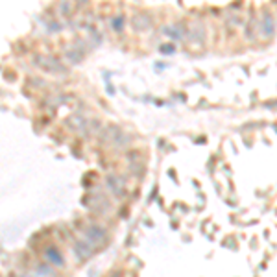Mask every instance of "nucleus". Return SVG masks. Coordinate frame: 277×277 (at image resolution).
<instances>
[{
  "label": "nucleus",
  "instance_id": "obj_2",
  "mask_svg": "<svg viewBox=\"0 0 277 277\" xmlns=\"http://www.w3.org/2000/svg\"><path fill=\"white\" fill-rule=\"evenodd\" d=\"M74 253H76L78 260H87L94 255V246L87 239L78 240V242H74Z\"/></svg>",
  "mask_w": 277,
  "mask_h": 277
},
{
  "label": "nucleus",
  "instance_id": "obj_4",
  "mask_svg": "<svg viewBox=\"0 0 277 277\" xmlns=\"http://www.w3.org/2000/svg\"><path fill=\"white\" fill-rule=\"evenodd\" d=\"M35 65L43 67L48 72H63L65 69L57 63V59L54 57H45V55H35Z\"/></svg>",
  "mask_w": 277,
  "mask_h": 277
},
{
  "label": "nucleus",
  "instance_id": "obj_13",
  "mask_svg": "<svg viewBox=\"0 0 277 277\" xmlns=\"http://www.w3.org/2000/svg\"><path fill=\"white\" fill-rule=\"evenodd\" d=\"M161 52L163 54H172L174 52V45H163L161 46Z\"/></svg>",
  "mask_w": 277,
  "mask_h": 277
},
{
  "label": "nucleus",
  "instance_id": "obj_3",
  "mask_svg": "<svg viewBox=\"0 0 277 277\" xmlns=\"http://www.w3.org/2000/svg\"><path fill=\"white\" fill-rule=\"evenodd\" d=\"M259 30H260L262 39H270V37H274V34H276V20H274V15H272V13H268L266 11V13L260 17Z\"/></svg>",
  "mask_w": 277,
  "mask_h": 277
},
{
  "label": "nucleus",
  "instance_id": "obj_6",
  "mask_svg": "<svg viewBox=\"0 0 277 277\" xmlns=\"http://www.w3.org/2000/svg\"><path fill=\"white\" fill-rule=\"evenodd\" d=\"M67 124H69V128H72L74 131H85V129H87V122H85V119L80 117V115H72V117H69Z\"/></svg>",
  "mask_w": 277,
  "mask_h": 277
},
{
  "label": "nucleus",
  "instance_id": "obj_8",
  "mask_svg": "<svg viewBox=\"0 0 277 277\" xmlns=\"http://www.w3.org/2000/svg\"><path fill=\"white\" fill-rule=\"evenodd\" d=\"M107 185H109L111 190L115 192V196H119V198L124 196V192H122V183H119L115 177H109V179H107Z\"/></svg>",
  "mask_w": 277,
  "mask_h": 277
},
{
  "label": "nucleus",
  "instance_id": "obj_5",
  "mask_svg": "<svg viewBox=\"0 0 277 277\" xmlns=\"http://www.w3.org/2000/svg\"><path fill=\"white\" fill-rule=\"evenodd\" d=\"M45 259L52 266H63V262H65L63 253L57 248H54V246H48V248L45 249Z\"/></svg>",
  "mask_w": 277,
  "mask_h": 277
},
{
  "label": "nucleus",
  "instance_id": "obj_1",
  "mask_svg": "<svg viewBox=\"0 0 277 277\" xmlns=\"http://www.w3.org/2000/svg\"><path fill=\"white\" fill-rule=\"evenodd\" d=\"M85 239L89 240L92 246L98 248V246L107 242V231L104 229L102 225H98V224H92V225H89L85 229Z\"/></svg>",
  "mask_w": 277,
  "mask_h": 277
},
{
  "label": "nucleus",
  "instance_id": "obj_12",
  "mask_svg": "<svg viewBox=\"0 0 277 277\" xmlns=\"http://www.w3.org/2000/svg\"><path fill=\"white\" fill-rule=\"evenodd\" d=\"M50 272H52L50 266H45V264H43V266H37V274H41V276H48Z\"/></svg>",
  "mask_w": 277,
  "mask_h": 277
},
{
  "label": "nucleus",
  "instance_id": "obj_10",
  "mask_svg": "<svg viewBox=\"0 0 277 277\" xmlns=\"http://www.w3.org/2000/svg\"><path fill=\"white\" fill-rule=\"evenodd\" d=\"M65 55H67V57H69L72 63H80V61H82V54H80V52H76L74 48H69V50H65Z\"/></svg>",
  "mask_w": 277,
  "mask_h": 277
},
{
  "label": "nucleus",
  "instance_id": "obj_11",
  "mask_svg": "<svg viewBox=\"0 0 277 277\" xmlns=\"http://www.w3.org/2000/svg\"><path fill=\"white\" fill-rule=\"evenodd\" d=\"M165 34H166V35H170V37H174V39H181V37H183V34H179L175 26H166Z\"/></svg>",
  "mask_w": 277,
  "mask_h": 277
},
{
  "label": "nucleus",
  "instance_id": "obj_14",
  "mask_svg": "<svg viewBox=\"0 0 277 277\" xmlns=\"http://www.w3.org/2000/svg\"><path fill=\"white\" fill-rule=\"evenodd\" d=\"M70 4H61V11H63V13H70Z\"/></svg>",
  "mask_w": 277,
  "mask_h": 277
},
{
  "label": "nucleus",
  "instance_id": "obj_9",
  "mask_svg": "<svg viewBox=\"0 0 277 277\" xmlns=\"http://www.w3.org/2000/svg\"><path fill=\"white\" fill-rule=\"evenodd\" d=\"M122 26H124V17L122 15H117V17L111 18V28L115 32H122Z\"/></svg>",
  "mask_w": 277,
  "mask_h": 277
},
{
  "label": "nucleus",
  "instance_id": "obj_7",
  "mask_svg": "<svg viewBox=\"0 0 277 277\" xmlns=\"http://www.w3.org/2000/svg\"><path fill=\"white\" fill-rule=\"evenodd\" d=\"M150 26V17L146 15H135L133 17V28L135 30H146Z\"/></svg>",
  "mask_w": 277,
  "mask_h": 277
}]
</instances>
